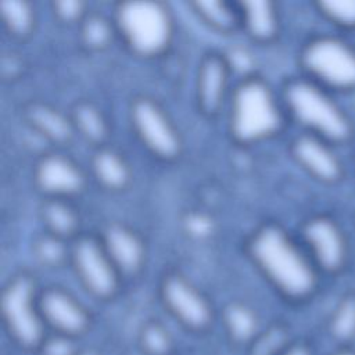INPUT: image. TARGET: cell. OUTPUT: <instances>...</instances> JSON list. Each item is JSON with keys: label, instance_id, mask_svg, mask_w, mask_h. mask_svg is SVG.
Listing matches in <instances>:
<instances>
[{"label": "cell", "instance_id": "6da1fadb", "mask_svg": "<svg viewBox=\"0 0 355 355\" xmlns=\"http://www.w3.org/2000/svg\"><path fill=\"white\" fill-rule=\"evenodd\" d=\"M247 252L262 276L284 297L301 300L316 283L312 262L279 226L263 225L247 240Z\"/></svg>", "mask_w": 355, "mask_h": 355}, {"label": "cell", "instance_id": "7a4b0ae2", "mask_svg": "<svg viewBox=\"0 0 355 355\" xmlns=\"http://www.w3.org/2000/svg\"><path fill=\"white\" fill-rule=\"evenodd\" d=\"M227 128L241 146L275 136L284 122V105L273 89L258 75L240 79L230 92Z\"/></svg>", "mask_w": 355, "mask_h": 355}, {"label": "cell", "instance_id": "3957f363", "mask_svg": "<svg viewBox=\"0 0 355 355\" xmlns=\"http://www.w3.org/2000/svg\"><path fill=\"white\" fill-rule=\"evenodd\" d=\"M116 33L136 55H161L173 36V18L166 4L159 1L118 3L114 11Z\"/></svg>", "mask_w": 355, "mask_h": 355}, {"label": "cell", "instance_id": "277c9868", "mask_svg": "<svg viewBox=\"0 0 355 355\" xmlns=\"http://www.w3.org/2000/svg\"><path fill=\"white\" fill-rule=\"evenodd\" d=\"M39 293L31 275L18 273L4 284L0 297L3 327L10 340L28 352H36L49 334L40 312Z\"/></svg>", "mask_w": 355, "mask_h": 355}, {"label": "cell", "instance_id": "5b68a950", "mask_svg": "<svg viewBox=\"0 0 355 355\" xmlns=\"http://www.w3.org/2000/svg\"><path fill=\"white\" fill-rule=\"evenodd\" d=\"M283 105L290 115L320 139L343 140L349 123L340 107L313 80L293 79L283 89Z\"/></svg>", "mask_w": 355, "mask_h": 355}, {"label": "cell", "instance_id": "8992f818", "mask_svg": "<svg viewBox=\"0 0 355 355\" xmlns=\"http://www.w3.org/2000/svg\"><path fill=\"white\" fill-rule=\"evenodd\" d=\"M159 300L171 318L190 333H205L215 322L208 297L180 272H168L159 282Z\"/></svg>", "mask_w": 355, "mask_h": 355}, {"label": "cell", "instance_id": "52a82bcc", "mask_svg": "<svg viewBox=\"0 0 355 355\" xmlns=\"http://www.w3.org/2000/svg\"><path fill=\"white\" fill-rule=\"evenodd\" d=\"M71 262L82 287L98 301H110L121 288L122 276L101 239L79 236L71 245Z\"/></svg>", "mask_w": 355, "mask_h": 355}, {"label": "cell", "instance_id": "ba28073f", "mask_svg": "<svg viewBox=\"0 0 355 355\" xmlns=\"http://www.w3.org/2000/svg\"><path fill=\"white\" fill-rule=\"evenodd\" d=\"M301 62L313 82L338 89L355 86V50L340 39L322 36L309 40L302 49Z\"/></svg>", "mask_w": 355, "mask_h": 355}, {"label": "cell", "instance_id": "9c48e42d", "mask_svg": "<svg viewBox=\"0 0 355 355\" xmlns=\"http://www.w3.org/2000/svg\"><path fill=\"white\" fill-rule=\"evenodd\" d=\"M129 118L141 144L157 158L172 161L179 157L182 140L164 108L151 97L140 96L130 103Z\"/></svg>", "mask_w": 355, "mask_h": 355}, {"label": "cell", "instance_id": "30bf717a", "mask_svg": "<svg viewBox=\"0 0 355 355\" xmlns=\"http://www.w3.org/2000/svg\"><path fill=\"white\" fill-rule=\"evenodd\" d=\"M39 305L49 333H55L79 340L93 323L89 309L68 290L49 286L39 293Z\"/></svg>", "mask_w": 355, "mask_h": 355}, {"label": "cell", "instance_id": "8fae6325", "mask_svg": "<svg viewBox=\"0 0 355 355\" xmlns=\"http://www.w3.org/2000/svg\"><path fill=\"white\" fill-rule=\"evenodd\" d=\"M33 180L46 198L68 200L79 194L86 183L85 173L71 158L49 153L40 157L33 171Z\"/></svg>", "mask_w": 355, "mask_h": 355}, {"label": "cell", "instance_id": "7c38bea8", "mask_svg": "<svg viewBox=\"0 0 355 355\" xmlns=\"http://www.w3.org/2000/svg\"><path fill=\"white\" fill-rule=\"evenodd\" d=\"M230 73L222 53L211 51L200 61L196 80V100L198 110L204 115H218L225 103L229 101Z\"/></svg>", "mask_w": 355, "mask_h": 355}, {"label": "cell", "instance_id": "4fadbf2b", "mask_svg": "<svg viewBox=\"0 0 355 355\" xmlns=\"http://www.w3.org/2000/svg\"><path fill=\"white\" fill-rule=\"evenodd\" d=\"M101 241L122 277L136 276L143 270L146 247L133 229L121 223H111L105 227Z\"/></svg>", "mask_w": 355, "mask_h": 355}, {"label": "cell", "instance_id": "5bb4252c", "mask_svg": "<svg viewBox=\"0 0 355 355\" xmlns=\"http://www.w3.org/2000/svg\"><path fill=\"white\" fill-rule=\"evenodd\" d=\"M304 239L315 261L324 269L338 268L345 257V243L337 225L327 218H313L304 225Z\"/></svg>", "mask_w": 355, "mask_h": 355}, {"label": "cell", "instance_id": "9a60e30c", "mask_svg": "<svg viewBox=\"0 0 355 355\" xmlns=\"http://www.w3.org/2000/svg\"><path fill=\"white\" fill-rule=\"evenodd\" d=\"M297 162L315 178L331 182L340 176V162L323 139L305 133L298 136L291 146Z\"/></svg>", "mask_w": 355, "mask_h": 355}, {"label": "cell", "instance_id": "2e32d148", "mask_svg": "<svg viewBox=\"0 0 355 355\" xmlns=\"http://www.w3.org/2000/svg\"><path fill=\"white\" fill-rule=\"evenodd\" d=\"M25 118L35 133L54 144L69 143L75 132L71 116L44 103L29 104L25 110Z\"/></svg>", "mask_w": 355, "mask_h": 355}, {"label": "cell", "instance_id": "e0dca14e", "mask_svg": "<svg viewBox=\"0 0 355 355\" xmlns=\"http://www.w3.org/2000/svg\"><path fill=\"white\" fill-rule=\"evenodd\" d=\"M220 323L227 340L237 347L248 348L262 331L258 313L241 301H232L225 305Z\"/></svg>", "mask_w": 355, "mask_h": 355}, {"label": "cell", "instance_id": "ac0fdd59", "mask_svg": "<svg viewBox=\"0 0 355 355\" xmlns=\"http://www.w3.org/2000/svg\"><path fill=\"white\" fill-rule=\"evenodd\" d=\"M241 26L258 43L272 42L279 32V14L275 3L268 0L240 1Z\"/></svg>", "mask_w": 355, "mask_h": 355}, {"label": "cell", "instance_id": "d6986e66", "mask_svg": "<svg viewBox=\"0 0 355 355\" xmlns=\"http://www.w3.org/2000/svg\"><path fill=\"white\" fill-rule=\"evenodd\" d=\"M92 169L96 180L108 190H122L130 182V168L128 161L118 151L101 147L92 158Z\"/></svg>", "mask_w": 355, "mask_h": 355}, {"label": "cell", "instance_id": "ffe728a7", "mask_svg": "<svg viewBox=\"0 0 355 355\" xmlns=\"http://www.w3.org/2000/svg\"><path fill=\"white\" fill-rule=\"evenodd\" d=\"M40 218L46 232L65 240L78 237L79 215L68 200L46 198L40 207Z\"/></svg>", "mask_w": 355, "mask_h": 355}, {"label": "cell", "instance_id": "44dd1931", "mask_svg": "<svg viewBox=\"0 0 355 355\" xmlns=\"http://www.w3.org/2000/svg\"><path fill=\"white\" fill-rule=\"evenodd\" d=\"M190 6L197 17L216 32L230 33L241 26L239 3L194 1Z\"/></svg>", "mask_w": 355, "mask_h": 355}, {"label": "cell", "instance_id": "7402d4cb", "mask_svg": "<svg viewBox=\"0 0 355 355\" xmlns=\"http://www.w3.org/2000/svg\"><path fill=\"white\" fill-rule=\"evenodd\" d=\"M71 119L75 130L90 144L100 146L108 137V122L94 104L89 101L76 103L71 112Z\"/></svg>", "mask_w": 355, "mask_h": 355}, {"label": "cell", "instance_id": "603a6c76", "mask_svg": "<svg viewBox=\"0 0 355 355\" xmlns=\"http://www.w3.org/2000/svg\"><path fill=\"white\" fill-rule=\"evenodd\" d=\"M0 14L7 32L18 39L28 37L35 29L36 14L31 3L24 0L1 1Z\"/></svg>", "mask_w": 355, "mask_h": 355}, {"label": "cell", "instance_id": "cb8c5ba5", "mask_svg": "<svg viewBox=\"0 0 355 355\" xmlns=\"http://www.w3.org/2000/svg\"><path fill=\"white\" fill-rule=\"evenodd\" d=\"M137 349L143 355H173L176 343L164 323L148 320L139 330Z\"/></svg>", "mask_w": 355, "mask_h": 355}, {"label": "cell", "instance_id": "d4e9b609", "mask_svg": "<svg viewBox=\"0 0 355 355\" xmlns=\"http://www.w3.org/2000/svg\"><path fill=\"white\" fill-rule=\"evenodd\" d=\"M116 33L114 21L98 12L86 14L80 22V40L89 50H103L110 46Z\"/></svg>", "mask_w": 355, "mask_h": 355}, {"label": "cell", "instance_id": "484cf974", "mask_svg": "<svg viewBox=\"0 0 355 355\" xmlns=\"http://www.w3.org/2000/svg\"><path fill=\"white\" fill-rule=\"evenodd\" d=\"M67 241L65 239L44 232L33 240L32 252L43 266L60 268L71 259V247H68Z\"/></svg>", "mask_w": 355, "mask_h": 355}, {"label": "cell", "instance_id": "4316f807", "mask_svg": "<svg viewBox=\"0 0 355 355\" xmlns=\"http://www.w3.org/2000/svg\"><path fill=\"white\" fill-rule=\"evenodd\" d=\"M222 54L227 62L230 72L237 73L240 76V79L255 75V72H254L255 57L250 51V49H247L245 46L233 44Z\"/></svg>", "mask_w": 355, "mask_h": 355}, {"label": "cell", "instance_id": "83f0119b", "mask_svg": "<svg viewBox=\"0 0 355 355\" xmlns=\"http://www.w3.org/2000/svg\"><path fill=\"white\" fill-rule=\"evenodd\" d=\"M82 348L79 347V340L49 333L46 338L39 345L36 355H82Z\"/></svg>", "mask_w": 355, "mask_h": 355}, {"label": "cell", "instance_id": "f1b7e54d", "mask_svg": "<svg viewBox=\"0 0 355 355\" xmlns=\"http://www.w3.org/2000/svg\"><path fill=\"white\" fill-rule=\"evenodd\" d=\"M318 6L333 22L345 26H355V0L322 1Z\"/></svg>", "mask_w": 355, "mask_h": 355}, {"label": "cell", "instance_id": "f546056e", "mask_svg": "<svg viewBox=\"0 0 355 355\" xmlns=\"http://www.w3.org/2000/svg\"><path fill=\"white\" fill-rule=\"evenodd\" d=\"M280 333L276 329L261 331V334L248 347V355H280L286 347L279 344Z\"/></svg>", "mask_w": 355, "mask_h": 355}, {"label": "cell", "instance_id": "4dcf8cb0", "mask_svg": "<svg viewBox=\"0 0 355 355\" xmlns=\"http://www.w3.org/2000/svg\"><path fill=\"white\" fill-rule=\"evenodd\" d=\"M53 12L58 21L62 24H75L82 22L86 17V6L82 1L67 0V1H54L51 4Z\"/></svg>", "mask_w": 355, "mask_h": 355}, {"label": "cell", "instance_id": "1f68e13d", "mask_svg": "<svg viewBox=\"0 0 355 355\" xmlns=\"http://www.w3.org/2000/svg\"><path fill=\"white\" fill-rule=\"evenodd\" d=\"M355 329V305L348 304L343 306L336 316V330L338 334L344 336Z\"/></svg>", "mask_w": 355, "mask_h": 355}, {"label": "cell", "instance_id": "d6a6232c", "mask_svg": "<svg viewBox=\"0 0 355 355\" xmlns=\"http://www.w3.org/2000/svg\"><path fill=\"white\" fill-rule=\"evenodd\" d=\"M186 225H187L189 232L196 236H205V234H208V232L211 229V220L200 214L190 215L187 218Z\"/></svg>", "mask_w": 355, "mask_h": 355}, {"label": "cell", "instance_id": "836d02e7", "mask_svg": "<svg viewBox=\"0 0 355 355\" xmlns=\"http://www.w3.org/2000/svg\"><path fill=\"white\" fill-rule=\"evenodd\" d=\"M280 355H309L306 348H304L302 345H288L286 347Z\"/></svg>", "mask_w": 355, "mask_h": 355}]
</instances>
